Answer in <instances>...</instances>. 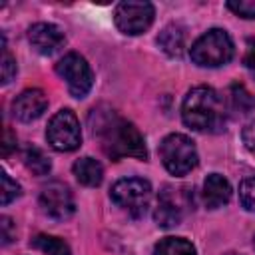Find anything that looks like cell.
<instances>
[{
    "mask_svg": "<svg viewBox=\"0 0 255 255\" xmlns=\"http://www.w3.org/2000/svg\"><path fill=\"white\" fill-rule=\"evenodd\" d=\"M90 122H92V131L100 139L104 153L108 157H112L114 161H118L122 157L147 159L143 135L131 122L120 118L112 110H108V112L92 110Z\"/></svg>",
    "mask_w": 255,
    "mask_h": 255,
    "instance_id": "1",
    "label": "cell"
},
{
    "mask_svg": "<svg viewBox=\"0 0 255 255\" xmlns=\"http://www.w3.org/2000/svg\"><path fill=\"white\" fill-rule=\"evenodd\" d=\"M181 118L187 128L195 131L217 133L225 129V104L223 98L209 86H197L187 92Z\"/></svg>",
    "mask_w": 255,
    "mask_h": 255,
    "instance_id": "2",
    "label": "cell"
},
{
    "mask_svg": "<svg viewBox=\"0 0 255 255\" xmlns=\"http://www.w3.org/2000/svg\"><path fill=\"white\" fill-rule=\"evenodd\" d=\"M233 52L235 48H233L231 36L221 28H213L193 42L189 56L197 66L217 68V66L227 64L233 58Z\"/></svg>",
    "mask_w": 255,
    "mask_h": 255,
    "instance_id": "3",
    "label": "cell"
},
{
    "mask_svg": "<svg viewBox=\"0 0 255 255\" xmlns=\"http://www.w3.org/2000/svg\"><path fill=\"white\" fill-rule=\"evenodd\" d=\"M159 157L171 175H185L197 165V149L191 137L171 133L159 143Z\"/></svg>",
    "mask_w": 255,
    "mask_h": 255,
    "instance_id": "4",
    "label": "cell"
},
{
    "mask_svg": "<svg viewBox=\"0 0 255 255\" xmlns=\"http://www.w3.org/2000/svg\"><path fill=\"white\" fill-rule=\"evenodd\" d=\"M112 201L122 207L131 217H141L147 211L149 197H151V185L141 177H126L114 183Z\"/></svg>",
    "mask_w": 255,
    "mask_h": 255,
    "instance_id": "5",
    "label": "cell"
},
{
    "mask_svg": "<svg viewBox=\"0 0 255 255\" xmlns=\"http://www.w3.org/2000/svg\"><path fill=\"white\" fill-rule=\"evenodd\" d=\"M48 143L58 151H74L82 143L80 122L72 110H60L48 124Z\"/></svg>",
    "mask_w": 255,
    "mask_h": 255,
    "instance_id": "6",
    "label": "cell"
},
{
    "mask_svg": "<svg viewBox=\"0 0 255 255\" xmlns=\"http://www.w3.org/2000/svg\"><path fill=\"white\" fill-rule=\"evenodd\" d=\"M56 72L60 74V78L66 80L68 90L72 96L76 98H84L94 84V74L90 64L76 52L66 54L58 64H56Z\"/></svg>",
    "mask_w": 255,
    "mask_h": 255,
    "instance_id": "7",
    "label": "cell"
},
{
    "mask_svg": "<svg viewBox=\"0 0 255 255\" xmlns=\"http://www.w3.org/2000/svg\"><path fill=\"white\" fill-rule=\"evenodd\" d=\"M153 16L155 10L149 2H122L116 6L114 22L120 28V32L137 36L151 26Z\"/></svg>",
    "mask_w": 255,
    "mask_h": 255,
    "instance_id": "8",
    "label": "cell"
},
{
    "mask_svg": "<svg viewBox=\"0 0 255 255\" xmlns=\"http://www.w3.org/2000/svg\"><path fill=\"white\" fill-rule=\"evenodd\" d=\"M40 207L48 217L58 219V221H64V219L72 217L74 211H76V203H74V197H72L70 189L60 181H52V183L42 187Z\"/></svg>",
    "mask_w": 255,
    "mask_h": 255,
    "instance_id": "9",
    "label": "cell"
},
{
    "mask_svg": "<svg viewBox=\"0 0 255 255\" xmlns=\"http://www.w3.org/2000/svg\"><path fill=\"white\" fill-rule=\"evenodd\" d=\"M189 199L183 189H173V187H163L157 195V205H155V223L159 227H175L183 219L185 207Z\"/></svg>",
    "mask_w": 255,
    "mask_h": 255,
    "instance_id": "10",
    "label": "cell"
},
{
    "mask_svg": "<svg viewBox=\"0 0 255 255\" xmlns=\"http://www.w3.org/2000/svg\"><path fill=\"white\" fill-rule=\"evenodd\" d=\"M28 40H30L32 48L38 54H44V56H50V54L58 52L66 42L64 32L56 24H48V22H38V24L30 26Z\"/></svg>",
    "mask_w": 255,
    "mask_h": 255,
    "instance_id": "11",
    "label": "cell"
},
{
    "mask_svg": "<svg viewBox=\"0 0 255 255\" xmlns=\"http://www.w3.org/2000/svg\"><path fill=\"white\" fill-rule=\"evenodd\" d=\"M46 106H48L46 94L38 88H32V90H24L22 94H18L14 98L12 114L20 122H32V120H38L44 114Z\"/></svg>",
    "mask_w": 255,
    "mask_h": 255,
    "instance_id": "12",
    "label": "cell"
},
{
    "mask_svg": "<svg viewBox=\"0 0 255 255\" xmlns=\"http://www.w3.org/2000/svg\"><path fill=\"white\" fill-rule=\"evenodd\" d=\"M231 197V185L229 181L219 175V173H211L205 177L203 181V201L209 209H217L221 205H225Z\"/></svg>",
    "mask_w": 255,
    "mask_h": 255,
    "instance_id": "13",
    "label": "cell"
},
{
    "mask_svg": "<svg viewBox=\"0 0 255 255\" xmlns=\"http://www.w3.org/2000/svg\"><path fill=\"white\" fill-rule=\"evenodd\" d=\"M74 175L76 179L82 183V185H88V187H96L102 183L104 179V169H102V163L94 157H80L76 163H74Z\"/></svg>",
    "mask_w": 255,
    "mask_h": 255,
    "instance_id": "14",
    "label": "cell"
},
{
    "mask_svg": "<svg viewBox=\"0 0 255 255\" xmlns=\"http://www.w3.org/2000/svg\"><path fill=\"white\" fill-rule=\"evenodd\" d=\"M157 44L159 48L169 54V56H181L183 48H185V32L179 24H169L165 26L159 36H157Z\"/></svg>",
    "mask_w": 255,
    "mask_h": 255,
    "instance_id": "15",
    "label": "cell"
},
{
    "mask_svg": "<svg viewBox=\"0 0 255 255\" xmlns=\"http://www.w3.org/2000/svg\"><path fill=\"white\" fill-rule=\"evenodd\" d=\"M153 255H195V247L183 237H165L153 247Z\"/></svg>",
    "mask_w": 255,
    "mask_h": 255,
    "instance_id": "16",
    "label": "cell"
},
{
    "mask_svg": "<svg viewBox=\"0 0 255 255\" xmlns=\"http://www.w3.org/2000/svg\"><path fill=\"white\" fill-rule=\"evenodd\" d=\"M32 245L46 255H72L68 243L54 235H36L32 239Z\"/></svg>",
    "mask_w": 255,
    "mask_h": 255,
    "instance_id": "17",
    "label": "cell"
},
{
    "mask_svg": "<svg viewBox=\"0 0 255 255\" xmlns=\"http://www.w3.org/2000/svg\"><path fill=\"white\" fill-rule=\"evenodd\" d=\"M24 163H26V167H28L32 173H36V175H46V173L50 171V167H52L50 157H48L40 147H34V145H30V147L24 151Z\"/></svg>",
    "mask_w": 255,
    "mask_h": 255,
    "instance_id": "18",
    "label": "cell"
},
{
    "mask_svg": "<svg viewBox=\"0 0 255 255\" xmlns=\"http://www.w3.org/2000/svg\"><path fill=\"white\" fill-rule=\"evenodd\" d=\"M231 106H233V110H237L241 114H247L249 110L255 108V98L245 90V86L233 84L231 86Z\"/></svg>",
    "mask_w": 255,
    "mask_h": 255,
    "instance_id": "19",
    "label": "cell"
},
{
    "mask_svg": "<svg viewBox=\"0 0 255 255\" xmlns=\"http://www.w3.org/2000/svg\"><path fill=\"white\" fill-rule=\"evenodd\" d=\"M0 179H2V191H0V203L2 205H8L12 199H16L18 195H20V185L6 173V171H2V175H0Z\"/></svg>",
    "mask_w": 255,
    "mask_h": 255,
    "instance_id": "20",
    "label": "cell"
},
{
    "mask_svg": "<svg viewBox=\"0 0 255 255\" xmlns=\"http://www.w3.org/2000/svg\"><path fill=\"white\" fill-rule=\"evenodd\" d=\"M239 199L245 209L255 211V177H247L239 185Z\"/></svg>",
    "mask_w": 255,
    "mask_h": 255,
    "instance_id": "21",
    "label": "cell"
},
{
    "mask_svg": "<svg viewBox=\"0 0 255 255\" xmlns=\"http://www.w3.org/2000/svg\"><path fill=\"white\" fill-rule=\"evenodd\" d=\"M227 8L241 18H255V0H229Z\"/></svg>",
    "mask_w": 255,
    "mask_h": 255,
    "instance_id": "22",
    "label": "cell"
},
{
    "mask_svg": "<svg viewBox=\"0 0 255 255\" xmlns=\"http://www.w3.org/2000/svg\"><path fill=\"white\" fill-rule=\"evenodd\" d=\"M0 72H2V84H8L16 76V60L6 50V44L2 48V60H0Z\"/></svg>",
    "mask_w": 255,
    "mask_h": 255,
    "instance_id": "23",
    "label": "cell"
},
{
    "mask_svg": "<svg viewBox=\"0 0 255 255\" xmlns=\"http://www.w3.org/2000/svg\"><path fill=\"white\" fill-rule=\"evenodd\" d=\"M241 137H243V143H245V147L255 155V120L253 122H249L245 128H243V131H241Z\"/></svg>",
    "mask_w": 255,
    "mask_h": 255,
    "instance_id": "24",
    "label": "cell"
},
{
    "mask_svg": "<svg viewBox=\"0 0 255 255\" xmlns=\"http://www.w3.org/2000/svg\"><path fill=\"white\" fill-rule=\"evenodd\" d=\"M0 225H2V243H4V245H8V243L16 237V229H14V225H12V219L4 215Z\"/></svg>",
    "mask_w": 255,
    "mask_h": 255,
    "instance_id": "25",
    "label": "cell"
},
{
    "mask_svg": "<svg viewBox=\"0 0 255 255\" xmlns=\"http://www.w3.org/2000/svg\"><path fill=\"white\" fill-rule=\"evenodd\" d=\"M245 66H247V70L251 72V76L255 78V44L253 42H249V48H247V54H245Z\"/></svg>",
    "mask_w": 255,
    "mask_h": 255,
    "instance_id": "26",
    "label": "cell"
},
{
    "mask_svg": "<svg viewBox=\"0 0 255 255\" xmlns=\"http://www.w3.org/2000/svg\"><path fill=\"white\" fill-rule=\"evenodd\" d=\"M227 255H237V253H227Z\"/></svg>",
    "mask_w": 255,
    "mask_h": 255,
    "instance_id": "27",
    "label": "cell"
},
{
    "mask_svg": "<svg viewBox=\"0 0 255 255\" xmlns=\"http://www.w3.org/2000/svg\"><path fill=\"white\" fill-rule=\"evenodd\" d=\"M253 245H255V239H253Z\"/></svg>",
    "mask_w": 255,
    "mask_h": 255,
    "instance_id": "28",
    "label": "cell"
}]
</instances>
